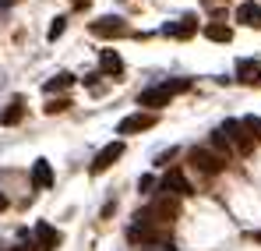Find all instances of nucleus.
I'll return each instance as SVG.
<instances>
[{"label":"nucleus","mask_w":261,"mask_h":251,"mask_svg":"<svg viewBox=\"0 0 261 251\" xmlns=\"http://www.w3.org/2000/svg\"><path fill=\"white\" fill-rule=\"evenodd\" d=\"M92 36H102V39L127 36V25H124V18H95L92 21Z\"/></svg>","instance_id":"nucleus-7"},{"label":"nucleus","mask_w":261,"mask_h":251,"mask_svg":"<svg viewBox=\"0 0 261 251\" xmlns=\"http://www.w3.org/2000/svg\"><path fill=\"white\" fill-rule=\"evenodd\" d=\"M64 29H67V18H57V21L49 25V39H57V36H60Z\"/></svg>","instance_id":"nucleus-21"},{"label":"nucleus","mask_w":261,"mask_h":251,"mask_svg":"<svg viewBox=\"0 0 261 251\" xmlns=\"http://www.w3.org/2000/svg\"><path fill=\"white\" fill-rule=\"evenodd\" d=\"M222 134H226V142L237 149V152H251V145H254V138L247 134V127H244V121H226V124L219 127Z\"/></svg>","instance_id":"nucleus-3"},{"label":"nucleus","mask_w":261,"mask_h":251,"mask_svg":"<svg viewBox=\"0 0 261 251\" xmlns=\"http://www.w3.org/2000/svg\"><path fill=\"white\" fill-rule=\"evenodd\" d=\"M18 251H29V248H25V244H21V248H18Z\"/></svg>","instance_id":"nucleus-25"},{"label":"nucleus","mask_w":261,"mask_h":251,"mask_svg":"<svg viewBox=\"0 0 261 251\" xmlns=\"http://www.w3.org/2000/svg\"><path fill=\"white\" fill-rule=\"evenodd\" d=\"M21 117H25V103H21V96H14V99H11V106L0 113V124H4V127H14Z\"/></svg>","instance_id":"nucleus-13"},{"label":"nucleus","mask_w":261,"mask_h":251,"mask_svg":"<svg viewBox=\"0 0 261 251\" xmlns=\"http://www.w3.org/2000/svg\"><path fill=\"white\" fill-rule=\"evenodd\" d=\"M244 127H247V134H251L254 142H261V121L258 117H244Z\"/></svg>","instance_id":"nucleus-19"},{"label":"nucleus","mask_w":261,"mask_h":251,"mask_svg":"<svg viewBox=\"0 0 261 251\" xmlns=\"http://www.w3.org/2000/svg\"><path fill=\"white\" fill-rule=\"evenodd\" d=\"M36 237H39V251H49V248H57V244L64 241V237H60L53 226H46V223H39V226H36Z\"/></svg>","instance_id":"nucleus-14"},{"label":"nucleus","mask_w":261,"mask_h":251,"mask_svg":"<svg viewBox=\"0 0 261 251\" xmlns=\"http://www.w3.org/2000/svg\"><path fill=\"white\" fill-rule=\"evenodd\" d=\"M32 184H36L39 191L53 188V170H49V163H46V159H36V163H32Z\"/></svg>","instance_id":"nucleus-12"},{"label":"nucleus","mask_w":261,"mask_h":251,"mask_svg":"<svg viewBox=\"0 0 261 251\" xmlns=\"http://www.w3.org/2000/svg\"><path fill=\"white\" fill-rule=\"evenodd\" d=\"M71 82H74L71 75H57L53 82H46V92H57V88H67V85H71Z\"/></svg>","instance_id":"nucleus-20"},{"label":"nucleus","mask_w":261,"mask_h":251,"mask_svg":"<svg viewBox=\"0 0 261 251\" xmlns=\"http://www.w3.org/2000/svg\"><path fill=\"white\" fill-rule=\"evenodd\" d=\"M7 209V195H4V191H0V212Z\"/></svg>","instance_id":"nucleus-24"},{"label":"nucleus","mask_w":261,"mask_h":251,"mask_svg":"<svg viewBox=\"0 0 261 251\" xmlns=\"http://www.w3.org/2000/svg\"><path fill=\"white\" fill-rule=\"evenodd\" d=\"M152 184H155L152 177H141V180H138V188H141V191H152Z\"/></svg>","instance_id":"nucleus-23"},{"label":"nucleus","mask_w":261,"mask_h":251,"mask_svg":"<svg viewBox=\"0 0 261 251\" xmlns=\"http://www.w3.org/2000/svg\"><path fill=\"white\" fill-rule=\"evenodd\" d=\"M124 156V142H110L106 149H99V156H95V163H92V173H102V170H110L117 159Z\"/></svg>","instance_id":"nucleus-8"},{"label":"nucleus","mask_w":261,"mask_h":251,"mask_svg":"<svg viewBox=\"0 0 261 251\" xmlns=\"http://www.w3.org/2000/svg\"><path fill=\"white\" fill-rule=\"evenodd\" d=\"M67 106H71L67 99H57V103H49V106H46V113H60V110H67Z\"/></svg>","instance_id":"nucleus-22"},{"label":"nucleus","mask_w":261,"mask_h":251,"mask_svg":"<svg viewBox=\"0 0 261 251\" xmlns=\"http://www.w3.org/2000/svg\"><path fill=\"white\" fill-rule=\"evenodd\" d=\"M187 78H176V82H163V85H152V88H145L141 96H138V103L141 106H148V110H159V106H166L170 99H173L176 92H184L187 88Z\"/></svg>","instance_id":"nucleus-2"},{"label":"nucleus","mask_w":261,"mask_h":251,"mask_svg":"<svg viewBox=\"0 0 261 251\" xmlns=\"http://www.w3.org/2000/svg\"><path fill=\"white\" fill-rule=\"evenodd\" d=\"M237 21H244V25H258V29H261V7H258V4H240V7H237Z\"/></svg>","instance_id":"nucleus-15"},{"label":"nucleus","mask_w":261,"mask_h":251,"mask_svg":"<svg viewBox=\"0 0 261 251\" xmlns=\"http://www.w3.org/2000/svg\"><path fill=\"white\" fill-rule=\"evenodd\" d=\"M163 32H166V36H173V39H191V36L198 32V21L187 14V18H180V21H170V25H163Z\"/></svg>","instance_id":"nucleus-10"},{"label":"nucleus","mask_w":261,"mask_h":251,"mask_svg":"<svg viewBox=\"0 0 261 251\" xmlns=\"http://www.w3.org/2000/svg\"><path fill=\"white\" fill-rule=\"evenodd\" d=\"M127 241H130V244H138V248H155V244L163 241V230L148 219V212H138L134 223L127 226Z\"/></svg>","instance_id":"nucleus-1"},{"label":"nucleus","mask_w":261,"mask_h":251,"mask_svg":"<svg viewBox=\"0 0 261 251\" xmlns=\"http://www.w3.org/2000/svg\"><path fill=\"white\" fill-rule=\"evenodd\" d=\"M237 78L244 85H261V60H240L237 64Z\"/></svg>","instance_id":"nucleus-11"},{"label":"nucleus","mask_w":261,"mask_h":251,"mask_svg":"<svg viewBox=\"0 0 261 251\" xmlns=\"http://www.w3.org/2000/svg\"><path fill=\"white\" fill-rule=\"evenodd\" d=\"M99 64H102V71H106V75H120V71H124V60H120L113 50H102Z\"/></svg>","instance_id":"nucleus-16"},{"label":"nucleus","mask_w":261,"mask_h":251,"mask_svg":"<svg viewBox=\"0 0 261 251\" xmlns=\"http://www.w3.org/2000/svg\"><path fill=\"white\" fill-rule=\"evenodd\" d=\"M163 191H166V195H191L194 188H191V180H187L180 170H170V173L163 177Z\"/></svg>","instance_id":"nucleus-9"},{"label":"nucleus","mask_w":261,"mask_h":251,"mask_svg":"<svg viewBox=\"0 0 261 251\" xmlns=\"http://www.w3.org/2000/svg\"><path fill=\"white\" fill-rule=\"evenodd\" d=\"M212 149H216V152L222 156V159H226V156L233 152V145L226 142V134H222V131H212Z\"/></svg>","instance_id":"nucleus-18"},{"label":"nucleus","mask_w":261,"mask_h":251,"mask_svg":"<svg viewBox=\"0 0 261 251\" xmlns=\"http://www.w3.org/2000/svg\"><path fill=\"white\" fill-rule=\"evenodd\" d=\"M155 113H130L124 117L120 124H117V134H138V131H148V127H155Z\"/></svg>","instance_id":"nucleus-6"},{"label":"nucleus","mask_w":261,"mask_h":251,"mask_svg":"<svg viewBox=\"0 0 261 251\" xmlns=\"http://www.w3.org/2000/svg\"><path fill=\"white\" fill-rule=\"evenodd\" d=\"M4 4H14V0H4Z\"/></svg>","instance_id":"nucleus-26"},{"label":"nucleus","mask_w":261,"mask_h":251,"mask_svg":"<svg viewBox=\"0 0 261 251\" xmlns=\"http://www.w3.org/2000/svg\"><path fill=\"white\" fill-rule=\"evenodd\" d=\"M191 163L201 173H222L226 170V159L219 156L216 149H191Z\"/></svg>","instance_id":"nucleus-4"},{"label":"nucleus","mask_w":261,"mask_h":251,"mask_svg":"<svg viewBox=\"0 0 261 251\" xmlns=\"http://www.w3.org/2000/svg\"><path fill=\"white\" fill-rule=\"evenodd\" d=\"M205 36H208L212 42H229L233 39V29H229V25H208Z\"/></svg>","instance_id":"nucleus-17"},{"label":"nucleus","mask_w":261,"mask_h":251,"mask_svg":"<svg viewBox=\"0 0 261 251\" xmlns=\"http://www.w3.org/2000/svg\"><path fill=\"white\" fill-rule=\"evenodd\" d=\"M145 212H148V219H152V223H173L176 212H180V206H176V198L163 195V198H155V202H152V209H145Z\"/></svg>","instance_id":"nucleus-5"}]
</instances>
